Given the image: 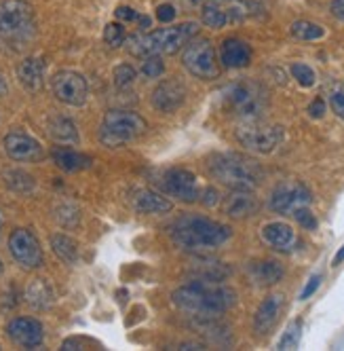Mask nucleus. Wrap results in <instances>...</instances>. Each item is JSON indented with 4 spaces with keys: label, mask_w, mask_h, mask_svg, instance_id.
<instances>
[{
    "label": "nucleus",
    "mask_w": 344,
    "mask_h": 351,
    "mask_svg": "<svg viewBox=\"0 0 344 351\" xmlns=\"http://www.w3.org/2000/svg\"><path fill=\"white\" fill-rule=\"evenodd\" d=\"M171 300H174V305L180 311H184L192 317L209 319V317L222 315L224 311H228L235 305L237 294L220 282L196 280V282H190V284L174 290Z\"/></svg>",
    "instance_id": "1"
},
{
    "label": "nucleus",
    "mask_w": 344,
    "mask_h": 351,
    "mask_svg": "<svg viewBox=\"0 0 344 351\" xmlns=\"http://www.w3.org/2000/svg\"><path fill=\"white\" fill-rule=\"evenodd\" d=\"M169 235L176 245L190 252H199V250H211L222 245L230 239L233 231L222 222H215L205 216H182L169 227Z\"/></svg>",
    "instance_id": "2"
},
{
    "label": "nucleus",
    "mask_w": 344,
    "mask_h": 351,
    "mask_svg": "<svg viewBox=\"0 0 344 351\" xmlns=\"http://www.w3.org/2000/svg\"><path fill=\"white\" fill-rule=\"evenodd\" d=\"M199 32V23L184 21L180 26L161 28L155 32L135 34L127 40L129 51L137 58H150V56H174L180 49L196 36Z\"/></svg>",
    "instance_id": "3"
},
{
    "label": "nucleus",
    "mask_w": 344,
    "mask_h": 351,
    "mask_svg": "<svg viewBox=\"0 0 344 351\" xmlns=\"http://www.w3.org/2000/svg\"><path fill=\"white\" fill-rule=\"evenodd\" d=\"M209 173L217 182L230 186L233 191H252L262 182V167L258 161L239 153H220L207 163Z\"/></svg>",
    "instance_id": "4"
},
{
    "label": "nucleus",
    "mask_w": 344,
    "mask_h": 351,
    "mask_svg": "<svg viewBox=\"0 0 344 351\" xmlns=\"http://www.w3.org/2000/svg\"><path fill=\"white\" fill-rule=\"evenodd\" d=\"M224 106L243 121H260L268 106V95L254 81H237L224 91Z\"/></svg>",
    "instance_id": "5"
},
{
    "label": "nucleus",
    "mask_w": 344,
    "mask_h": 351,
    "mask_svg": "<svg viewBox=\"0 0 344 351\" xmlns=\"http://www.w3.org/2000/svg\"><path fill=\"white\" fill-rule=\"evenodd\" d=\"M148 130V123L142 119L137 112L131 110H108L104 121H102V130H100V140L106 146H120L129 140H135L146 134Z\"/></svg>",
    "instance_id": "6"
},
{
    "label": "nucleus",
    "mask_w": 344,
    "mask_h": 351,
    "mask_svg": "<svg viewBox=\"0 0 344 351\" xmlns=\"http://www.w3.org/2000/svg\"><path fill=\"white\" fill-rule=\"evenodd\" d=\"M182 64L184 68L196 79L203 81H213L220 77V62L217 53L207 38H190L184 45V53H182Z\"/></svg>",
    "instance_id": "7"
},
{
    "label": "nucleus",
    "mask_w": 344,
    "mask_h": 351,
    "mask_svg": "<svg viewBox=\"0 0 344 351\" xmlns=\"http://www.w3.org/2000/svg\"><path fill=\"white\" fill-rule=\"evenodd\" d=\"M34 30V9L26 0L0 3V34L5 38H26Z\"/></svg>",
    "instance_id": "8"
},
{
    "label": "nucleus",
    "mask_w": 344,
    "mask_h": 351,
    "mask_svg": "<svg viewBox=\"0 0 344 351\" xmlns=\"http://www.w3.org/2000/svg\"><path fill=\"white\" fill-rule=\"evenodd\" d=\"M237 140L252 153L268 155L283 140V130L277 125H262L260 121H245V125L237 130Z\"/></svg>",
    "instance_id": "9"
},
{
    "label": "nucleus",
    "mask_w": 344,
    "mask_h": 351,
    "mask_svg": "<svg viewBox=\"0 0 344 351\" xmlns=\"http://www.w3.org/2000/svg\"><path fill=\"white\" fill-rule=\"evenodd\" d=\"M9 252L23 269H38L42 265V247L36 235L28 229H15L9 237Z\"/></svg>",
    "instance_id": "10"
},
{
    "label": "nucleus",
    "mask_w": 344,
    "mask_h": 351,
    "mask_svg": "<svg viewBox=\"0 0 344 351\" xmlns=\"http://www.w3.org/2000/svg\"><path fill=\"white\" fill-rule=\"evenodd\" d=\"M51 87H53L55 97L68 106H83L87 99V93H89L85 77L75 70L57 72L51 81Z\"/></svg>",
    "instance_id": "11"
},
{
    "label": "nucleus",
    "mask_w": 344,
    "mask_h": 351,
    "mask_svg": "<svg viewBox=\"0 0 344 351\" xmlns=\"http://www.w3.org/2000/svg\"><path fill=\"white\" fill-rule=\"evenodd\" d=\"M163 186L167 195L180 199L184 204H194V202H199V197H201L199 180H196V176L188 169H180V167L169 169L165 173Z\"/></svg>",
    "instance_id": "12"
},
{
    "label": "nucleus",
    "mask_w": 344,
    "mask_h": 351,
    "mask_svg": "<svg viewBox=\"0 0 344 351\" xmlns=\"http://www.w3.org/2000/svg\"><path fill=\"white\" fill-rule=\"evenodd\" d=\"M7 335L13 343H17L19 347H26V349H32V347H38L44 339V332H42V324L38 319H32V317H15L9 322L7 326Z\"/></svg>",
    "instance_id": "13"
},
{
    "label": "nucleus",
    "mask_w": 344,
    "mask_h": 351,
    "mask_svg": "<svg viewBox=\"0 0 344 351\" xmlns=\"http://www.w3.org/2000/svg\"><path fill=\"white\" fill-rule=\"evenodd\" d=\"M310 204V193L302 184H283L270 197V208L277 214H291L300 206Z\"/></svg>",
    "instance_id": "14"
},
{
    "label": "nucleus",
    "mask_w": 344,
    "mask_h": 351,
    "mask_svg": "<svg viewBox=\"0 0 344 351\" xmlns=\"http://www.w3.org/2000/svg\"><path fill=\"white\" fill-rule=\"evenodd\" d=\"M5 150L13 161H38L42 157V146L38 140L23 132H11L5 136Z\"/></svg>",
    "instance_id": "15"
},
{
    "label": "nucleus",
    "mask_w": 344,
    "mask_h": 351,
    "mask_svg": "<svg viewBox=\"0 0 344 351\" xmlns=\"http://www.w3.org/2000/svg\"><path fill=\"white\" fill-rule=\"evenodd\" d=\"M281 309H283V296L281 294L266 296L260 303L256 315H254V328H256V332L268 335L270 330H273L277 319H279V315H281Z\"/></svg>",
    "instance_id": "16"
},
{
    "label": "nucleus",
    "mask_w": 344,
    "mask_h": 351,
    "mask_svg": "<svg viewBox=\"0 0 344 351\" xmlns=\"http://www.w3.org/2000/svg\"><path fill=\"white\" fill-rule=\"evenodd\" d=\"M186 91L178 81H163L153 93V106L159 112H174L184 104Z\"/></svg>",
    "instance_id": "17"
},
{
    "label": "nucleus",
    "mask_w": 344,
    "mask_h": 351,
    "mask_svg": "<svg viewBox=\"0 0 344 351\" xmlns=\"http://www.w3.org/2000/svg\"><path fill=\"white\" fill-rule=\"evenodd\" d=\"M220 62H222L224 68H245L252 62V47L239 40V38H226L222 43V49H220Z\"/></svg>",
    "instance_id": "18"
},
{
    "label": "nucleus",
    "mask_w": 344,
    "mask_h": 351,
    "mask_svg": "<svg viewBox=\"0 0 344 351\" xmlns=\"http://www.w3.org/2000/svg\"><path fill=\"white\" fill-rule=\"evenodd\" d=\"M262 239L279 252H287L296 243V231L287 222H268L262 227Z\"/></svg>",
    "instance_id": "19"
},
{
    "label": "nucleus",
    "mask_w": 344,
    "mask_h": 351,
    "mask_svg": "<svg viewBox=\"0 0 344 351\" xmlns=\"http://www.w3.org/2000/svg\"><path fill=\"white\" fill-rule=\"evenodd\" d=\"M260 204L258 199L250 191H235L233 195L226 197L224 202V212L230 218H248L258 212Z\"/></svg>",
    "instance_id": "20"
},
{
    "label": "nucleus",
    "mask_w": 344,
    "mask_h": 351,
    "mask_svg": "<svg viewBox=\"0 0 344 351\" xmlns=\"http://www.w3.org/2000/svg\"><path fill=\"white\" fill-rule=\"evenodd\" d=\"M17 77L23 87H28L30 91H38L44 81V62L40 58L23 60L21 66L17 68Z\"/></svg>",
    "instance_id": "21"
},
{
    "label": "nucleus",
    "mask_w": 344,
    "mask_h": 351,
    "mask_svg": "<svg viewBox=\"0 0 344 351\" xmlns=\"http://www.w3.org/2000/svg\"><path fill=\"white\" fill-rule=\"evenodd\" d=\"M135 208L142 214H167V212H171L174 206H171L167 197L146 189L135 195Z\"/></svg>",
    "instance_id": "22"
},
{
    "label": "nucleus",
    "mask_w": 344,
    "mask_h": 351,
    "mask_svg": "<svg viewBox=\"0 0 344 351\" xmlns=\"http://www.w3.org/2000/svg\"><path fill=\"white\" fill-rule=\"evenodd\" d=\"M252 278L258 286H273L283 278V267L277 261H258L252 263Z\"/></svg>",
    "instance_id": "23"
},
{
    "label": "nucleus",
    "mask_w": 344,
    "mask_h": 351,
    "mask_svg": "<svg viewBox=\"0 0 344 351\" xmlns=\"http://www.w3.org/2000/svg\"><path fill=\"white\" fill-rule=\"evenodd\" d=\"M53 161L64 171H79V169H85L91 165V157L77 153V150H72V148H55Z\"/></svg>",
    "instance_id": "24"
},
{
    "label": "nucleus",
    "mask_w": 344,
    "mask_h": 351,
    "mask_svg": "<svg viewBox=\"0 0 344 351\" xmlns=\"http://www.w3.org/2000/svg\"><path fill=\"white\" fill-rule=\"evenodd\" d=\"M51 247H53V252L68 265H75L79 261V245L75 239H70L68 235H53L51 237Z\"/></svg>",
    "instance_id": "25"
},
{
    "label": "nucleus",
    "mask_w": 344,
    "mask_h": 351,
    "mask_svg": "<svg viewBox=\"0 0 344 351\" xmlns=\"http://www.w3.org/2000/svg\"><path fill=\"white\" fill-rule=\"evenodd\" d=\"M201 19L207 28L211 30H222L226 23H228V15L226 11L222 9V5L215 3V0H211V3L203 5V11H201Z\"/></svg>",
    "instance_id": "26"
},
{
    "label": "nucleus",
    "mask_w": 344,
    "mask_h": 351,
    "mask_svg": "<svg viewBox=\"0 0 344 351\" xmlns=\"http://www.w3.org/2000/svg\"><path fill=\"white\" fill-rule=\"evenodd\" d=\"M291 36L298 40H319L326 36V30H323V26H319L315 21L298 19L291 23Z\"/></svg>",
    "instance_id": "27"
},
{
    "label": "nucleus",
    "mask_w": 344,
    "mask_h": 351,
    "mask_svg": "<svg viewBox=\"0 0 344 351\" xmlns=\"http://www.w3.org/2000/svg\"><path fill=\"white\" fill-rule=\"evenodd\" d=\"M49 130H51V136L59 142H77L79 140V134H77V125L72 123L70 119H55L49 125Z\"/></svg>",
    "instance_id": "28"
},
{
    "label": "nucleus",
    "mask_w": 344,
    "mask_h": 351,
    "mask_svg": "<svg viewBox=\"0 0 344 351\" xmlns=\"http://www.w3.org/2000/svg\"><path fill=\"white\" fill-rule=\"evenodd\" d=\"M51 296L53 294H51V290H49V286L44 284V280H36L28 288V300L38 309H42V307H47L49 303H51Z\"/></svg>",
    "instance_id": "29"
},
{
    "label": "nucleus",
    "mask_w": 344,
    "mask_h": 351,
    "mask_svg": "<svg viewBox=\"0 0 344 351\" xmlns=\"http://www.w3.org/2000/svg\"><path fill=\"white\" fill-rule=\"evenodd\" d=\"M300 337H302V319H293L287 330L283 332V337L279 339L277 347L279 349H296L300 345Z\"/></svg>",
    "instance_id": "30"
},
{
    "label": "nucleus",
    "mask_w": 344,
    "mask_h": 351,
    "mask_svg": "<svg viewBox=\"0 0 344 351\" xmlns=\"http://www.w3.org/2000/svg\"><path fill=\"white\" fill-rule=\"evenodd\" d=\"M289 70H291V77L298 81V85H302L306 89L317 83V74L308 64H291Z\"/></svg>",
    "instance_id": "31"
},
{
    "label": "nucleus",
    "mask_w": 344,
    "mask_h": 351,
    "mask_svg": "<svg viewBox=\"0 0 344 351\" xmlns=\"http://www.w3.org/2000/svg\"><path fill=\"white\" fill-rule=\"evenodd\" d=\"M135 81V68L131 64H118L114 68V85L118 89H125Z\"/></svg>",
    "instance_id": "32"
},
{
    "label": "nucleus",
    "mask_w": 344,
    "mask_h": 351,
    "mask_svg": "<svg viewBox=\"0 0 344 351\" xmlns=\"http://www.w3.org/2000/svg\"><path fill=\"white\" fill-rule=\"evenodd\" d=\"M125 38H127V32H125V28H122V23H118V21L108 23V26L104 28V40L110 47H120L122 43H125Z\"/></svg>",
    "instance_id": "33"
},
{
    "label": "nucleus",
    "mask_w": 344,
    "mask_h": 351,
    "mask_svg": "<svg viewBox=\"0 0 344 351\" xmlns=\"http://www.w3.org/2000/svg\"><path fill=\"white\" fill-rule=\"evenodd\" d=\"M146 62L142 64V72L146 79H159L161 74L165 72V64L159 56H150V58H144Z\"/></svg>",
    "instance_id": "34"
},
{
    "label": "nucleus",
    "mask_w": 344,
    "mask_h": 351,
    "mask_svg": "<svg viewBox=\"0 0 344 351\" xmlns=\"http://www.w3.org/2000/svg\"><path fill=\"white\" fill-rule=\"evenodd\" d=\"M291 214H293V218H296V222L300 224V227H304L306 231H315L317 229V218H315V214L306 206L296 208Z\"/></svg>",
    "instance_id": "35"
},
{
    "label": "nucleus",
    "mask_w": 344,
    "mask_h": 351,
    "mask_svg": "<svg viewBox=\"0 0 344 351\" xmlns=\"http://www.w3.org/2000/svg\"><path fill=\"white\" fill-rule=\"evenodd\" d=\"M321 282H323V275L321 273H317V275H313V278L306 282V286H304V290L300 292V300H306V298H310L317 290H319V286H321Z\"/></svg>",
    "instance_id": "36"
},
{
    "label": "nucleus",
    "mask_w": 344,
    "mask_h": 351,
    "mask_svg": "<svg viewBox=\"0 0 344 351\" xmlns=\"http://www.w3.org/2000/svg\"><path fill=\"white\" fill-rule=\"evenodd\" d=\"M330 104H332V110L336 112V117L344 119V91H336V93H332Z\"/></svg>",
    "instance_id": "37"
},
{
    "label": "nucleus",
    "mask_w": 344,
    "mask_h": 351,
    "mask_svg": "<svg viewBox=\"0 0 344 351\" xmlns=\"http://www.w3.org/2000/svg\"><path fill=\"white\" fill-rule=\"evenodd\" d=\"M157 17H159V21H163V23L174 21V19H176V7H174V5H161V7L157 9Z\"/></svg>",
    "instance_id": "38"
},
{
    "label": "nucleus",
    "mask_w": 344,
    "mask_h": 351,
    "mask_svg": "<svg viewBox=\"0 0 344 351\" xmlns=\"http://www.w3.org/2000/svg\"><path fill=\"white\" fill-rule=\"evenodd\" d=\"M308 114H310L313 119H321V117L326 114V102H323L321 97L313 99L310 106H308Z\"/></svg>",
    "instance_id": "39"
},
{
    "label": "nucleus",
    "mask_w": 344,
    "mask_h": 351,
    "mask_svg": "<svg viewBox=\"0 0 344 351\" xmlns=\"http://www.w3.org/2000/svg\"><path fill=\"white\" fill-rule=\"evenodd\" d=\"M199 199H201V202H203L205 206L211 208V206H215V204L220 202V193H217L213 186H207V189L203 191V197H199Z\"/></svg>",
    "instance_id": "40"
},
{
    "label": "nucleus",
    "mask_w": 344,
    "mask_h": 351,
    "mask_svg": "<svg viewBox=\"0 0 344 351\" xmlns=\"http://www.w3.org/2000/svg\"><path fill=\"white\" fill-rule=\"evenodd\" d=\"M116 17H118L120 21H135V19H137V13H135L131 7H118V9H116Z\"/></svg>",
    "instance_id": "41"
},
{
    "label": "nucleus",
    "mask_w": 344,
    "mask_h": 351,
    "mask_svg": "<svg viewBox=\"0 0 344 351\" xmlns=\"http://www.w3.org/2000/svg\"><path fill=\"white\" fill-rule=\"evenodd\" d=\"M332 13L344 21V0H332Z\"/></svg>",
    "instance_id": "42"
},
{
    "label": "nucleus",
    "mask_w": 344,
    "mask_h": 351,
    "mask_svg": "<svg viewBox=\"0 0 344 351\" xmlns=\"http://www.w3.org/2000/svg\"><path fill=\"white\" fill-rule=\"evenodd\" d=\"M135 21H140V26H142L144 30L153 26V19H150L148 15H137V19H135Z\"/></svg>",
    "instance_id": "43"
},
{
    "label": "nucleus",
    "mask_w": 344,
    "mask_h": 351,
    "mask_svg": "<svg viewBox=\"0 0 344 351\" xmlns=\"http://www.w3.org/2000/svg\"><path fill=\"white\" fill-rule=\"evenodd\" d=\"M342 261H344V245H342V247L338 250V252H336V256H334L332 265H334V267H338V265H340Z\"/></svg>",
    "instance_id": "44"
},
{
    "label": "nucleus",
    "mask_w": 344,
    "mask_h": 351,
    "mask_svg": "<svg viewBox=\"0 0 344 351\" xmlns=\"http://www.w3.org/2000/svg\"><path fill=\"white\" fill-rule=\"evenodd\" d=\"M3 93H7V83H5L3 77H0V95H3Z\"/></svg>",
    "instance_id": "45"
},
{
    "label": "nucleus",
    "mask_w": 344,
    "mask_h": 351,
    "mask_svg": "<svg viewBox=\"0 0 344 351\" xmlns=\"http://www.w3.org/2000/svg\"><path fill=\"white\" fill-rule=\"evenodd\" d=\"M0 231H3V216H0Z\"/></svg>",
    "instance_id": "46"
},
{
    "label": "nucleus",
    "mask_w": 344,
    "mask_h": 351,
    "mask_svg": "<svg viewBox=\"0 0 344 351\" xmlns=\"http://www.w3.org/2000/svg\"><path fill=\"white\" fill-rule=\"evenodd\" d=\"M0 275H3V261H0Z\"/></svg>",
    "instance_id": "47"
}]
</instances>
